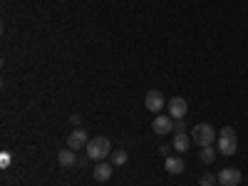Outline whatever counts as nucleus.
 Here are the masks:
<instances>
[{"label": "nucleus", "instance_id": "1", "mask_svg": "<svg viewBox=\"0 0 248 186\" xmlns=\"http://www.w3.org/2000/svg\"><path fill=\"white\" fill-rule=\"evenodd\" d=\"M109 154H112V144H109L107 137H94V139H90V144H87V156H90L92 161H105Z\"/></svg>", "mask_w": 248, "mask_h": 186}, {"label": "nucleus", "instance_id": "2", "mask_svg": "<svg viewBox=\"0 0 248 186\" xmlns=\"http://www.w3.org/2000/svg\"><path fill=\"white\" fill-rule=\"evenodd\" d=\"M238 149V141H236V132L231 127H223L218 132V154L223 156H233Z\"/></svg>", "mask_w": 248, "mask_h": 186}, {"label": "nucleus", "instance_id": "3", "mask_svg": "<svg viewBox=\"0 0 248 186\" xmlns=\"http://www.w3.org/2000/svg\"><path fill=\"white\" fill-rule=\"evenodd\" d=\"M191 139H194V144H196V147H211V144H214V139H216V132H214V127H211V124H196V127L191 129Z\"/></svg>", "mask_w": 248, "mask_h": 186}, {"label": "nucleus", "instance_id": "4", "mask_svg": "<svg viewBox=\"0 0 248 186\" xmlns=\"http://www.w3.org/2000/svg\"><path fill=\"white\" fill-rule=\"evenodd\" d=\"M152 129H154V134H159V137L171 134V132H174V119H171L169 114H156V117H154V124H152Z\"/></svg>", "mask_w": 248, "mask_h": 186}, {"label": "nucleus", "instance_id": "5", "mask_svg": "<svg viewBox=\"0 0 248 186\" xmlns=\"http://www.w3.org/2000/svg\"><path fill=\"white\" fill-rule=\"evenodd\" d=\"M144 107H147L152 114H159L161 107H164V94L159 90H149L147 97H144Z\"/></svg>", "mask_w": 248, "mask_h": 186}, {"label": "nucleus", "instance_id": "6", "mask_svg": "<svg viewBox=\"0 0 248 186\" xmlns=\"http://www.w3.org/2000/svg\"><path fill=\"white\" fill-rule=\"evenodd\" d=\"M87 144H90V137H87V132L85 129H79V127H75V132L67 137V147L70 149H82V147H87Z\"/></svg>", "mask_w": 248, "mask_h": 186}, {"label": "nucleus", "instance_id": "7", "mask_svg": "<svg viewBox=\"0 0 248 186\" xmlns=\"http://www.w3.org/2000/svg\"><path fill=\"white\" fill-rule=\"evenodd\" d=\"M186 109H189V105H186L184 97H174V99L169 102V114H171V119H184V117H186Z\"/></svg>", "mask_w": 248, "mask_h": 186}, {"label": "nucleus", "instance_id": "8", "mask_svg": "<svg viewBox=\"0 0 248 186\" xmlns=\"http://www.w3.org/2000/svg\"><path fill=\"white\" fill-rule=\"evenodd\" d=\"M216 176H218V184L221 186H238L241 184V171L238 169H223Z\"/></svg>", "mask_w": 248, "mask_h": 186}, {"label": "nucleus", "instance_id": "9", "mask_svg": "<svg viewBox=\"0 0 248 186\" xmlns=\"http://www.w3.org/2000/svg\"><path fill=\"white\" fill-rule=\"evenodd\" d=\"M164 169H167V174H171V176H179V174H184L186 164H184V159H179V156H167V161H164Z\"/></svg>", "mask_w": 248, "mask_h": 186}, {"label": "nucleus", "instance_id": "10", "mask_svg": "<svg viewBox=\"0 0 248 186\" xmlns=\"http://www.w3.org/2000/svg\"><path fill=\"white\" fill-rule=\"evenodd\" d=\"M112 171H114V169H112V164L99 161L92 174H94V181H109V179H112Z\"/></svg>", "mask_w": 248, "mask_h": 186}, {"label": "nucleus", "instance_id": "11", "mask_svg": "<svg viewBox=\"0 0 248 186\" xmlns=\"http://www.w3.org/2000/svg\"><path fill=\"white\" fill-rule=\"evenodd\" d=\"M57 164H60V167H75V164H77V154H75V149H62V152H57Z\"/></svg>", "mask_w": 248, "mask_h": 186}, {"label": "nucleus", "instance_id": "12", "mask_svg": "<svg viewBox=\"0 0 248 186\" xmlns=\"http://www.w3.org/2000/svg\"><path fill=\"white\" fill-rule=\"evenodd\" d=\"M189 147H191V134H176L174 137V149L179 152V154H184V152H189Z\"/></svg>", "mask_w": 248, "mask_h": 186}, {"label": "nucleus", "instance_id": "13", "mask_svg": "<svg viewBox=\"0 0 248 186\" xmlns=\"http://www.w3.org/2000/svg\"><path fill=\"white\" fill-rule=\"evenodd\" d=\"M214 159H216V152H214V144H211V147H203V149H201V161H203V164H211Z\"/></svg>", "mask_w": 248, "mask_h": 186}, {"label": "nucleus", "instance_id": "14", "mask_svg": "<svg viewBox=\"0 0 248 186\" xmlns=\"http://www.w3.org/2000/svg\"><path fill=\"white\" fill-rule=\"evenodd\" d=\"M127 152H124V149H119V152H114L112 154V161H114V167H122V164H127Z\"/></svg>", "mask_w": 248, "mask_h": 186}, {"label": "nucleus", "instance_id": "15", "mask_svg": "<svg viewBox=\"0 0 248 186\" xmlns=\"http://www.w3.org/2000/svg\"><path fill=\"white\" fill-rule=\"evenodd\" d=\"M216 181H218V176H214V174H206V176L201 179V186H216Z\"/></svg>", "mask_w": 248, "mask_h": 186}, {"label": "nucleus", "instance_id": "16", "mask_svg": "<svg viewBox=\"0 0 248 186\" xmlns=\"http://www.w3.org/2000/svg\"><path fill=\"white\" fill-rule=\"evenodd\" d=\"M174 132H176V134H184V132H186L184 119H174Z\"/></svg>", "mask_w": 248, "mask_h": 186}, {"label": "nucleus", "instance_id": "17", "mask_svg": "<svg viewBox=\"0 0 248 186\" xmlns=\"http://www.w3.org/2000/svg\"><path fill=\"white\" fill-rule=\"evenodd\" d=\"M10 164V152H3V167H8Z\"/></svg>", "mask_w": 248, "mask_h": 186}, {"label": "nucleus", "instance_id": "18", "mask_svg": "<svg viewBox=\"0 0 248 186\" xmlns=\"http://www.w3.org/2000/svg\"><path fill=\"white\" fill-rule=\"evenodd\" d=\"M169 149H171L169 144H161V147H159V152H161V154H169Z\"/></svg>", "mask_w": 248, "mask_h": 186}, {"label": "nucleus", "instance_id": "19", "mask_svg": "<svg viewBox=\"0 0 248 186\" xmlns=\"http://www.w3.org/2000/svg\"><path fill=\"white\" fill-rule=\"evenodd\" d=\"M70 122L75 124V127H77V124H79V114H70Z\"/></svg>", "mask_w": 248, "mask_h": 186}]
</instances>
